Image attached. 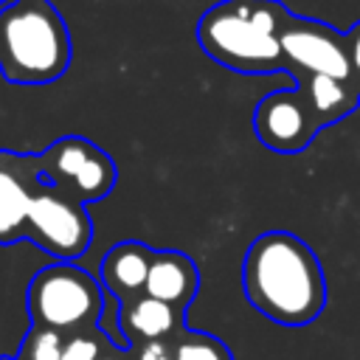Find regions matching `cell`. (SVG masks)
I'll return each instance as SVG.
<instances>
[{
  "label": "cell",
  "mask_w": 360,
  "mask_h": 360,
  "mask_svg": "<svg viewBox=\"0 0 360 360\" xmlns=\"http://www.w3.org/2000/svg\"><path fill=\"white\" fill-rule=\"evenodd\" d=\"M248 304L278 326H307L326 307V278L312 248L287 231L259 233L242 259Z\"/></svg>",
  "instance_id": "cell-1"
},
{
  "label": "cell",
  "mask_w": 360,
  "mask_h": 360,
  "mask_svg": "<svg viewBox=\"0 0 360 360\" xmlns=\"http://www.w3.org/2000/svg\"><path fill=\"white\" fill-rule=\"evenodd\" d=\"M290 8L281 0H219L197 20L200 48L236 73L284 70L281 25Z\"/></svg>",
  "instance_id": "cell-2"
},
{
  "label": "cell",
  "mask_w": 360,
  "mask_h": 360,
  "mask_svg": "<svg viewBox=\"0 0 360 360\" xmlns=\"http://www.w3.org/2000/svg\"><path fill=\"white\" fill-rule=\"evenodd\" d=\"M73 45L65 17L48 0L0 6V73L11 84H51L70 68Z\"/></svg>",
  "instance_id": "cell-3"
},
{
  "label": "cell",
  "mask_w": 360,
  "mask_h": 360,
  "mask_svg": "<svg viewBox=\"0 0 360 360\" xmlns=\"http://www.w3.org/2000/svg\"><path fill=\"white\" fill-rule=\"evenodd\" d=\"M25 309L31 323L68 338L98 326L104 312V287L79 264L53 262L28 281Z\"/></svg>",
  "instance_id": "cell-4"
},
{
  "label": "cell",
  "mask_w": 360,
  "mask_h": 360,
  "mask_svg": "<svg viewBox=\"0 0 360 360\" xmlns=\"http://www.w3.org/2000/svg\"><path fill=\"white\" fill-rule=\"evenodd\" d=\"M39 180L87 205L112 191L118 169L112 158L93 141L65 135L39 152Z\"/></svg>",
  "instance_id": "cell-5"
},
{
  "label": "cell",
  "mask_w": 360,
  "mask_h": 360,
  "mask_svg": "<svg viewBox=\"0 0 360 360\" xmlns=\"http://www.w3.org/2000/svg\"><path fill=\"white\" fill-rule=\"evenodd\" d=\"M25 236L45 253L56 256V262H73L93 242V219L84 202L37 180L28 202Z\"/></svg>",
  "instance_id": "cell-6"
},
{
  "label": "cell",
  "mask_w": 360,
  "mask_h": 360,
  "mask_svg": "<svg viewBox=\"0 0 360 360\" xmlns=\"http://www.w3.org/2000/svg\"><path fill=\"white\" fill-rule=\"evenodd\" d=\"M281 53H284V73H321L354 82L352 62L346 51V34L335 25L301 14H287L281 25Z\"/></svg>",
  "instance_id": "cell-7"
},
{
  "label": "cell",
  "mask_w": 360,
  "mask_h": 360,
  "mask_svg": "<svg viewBox=\"0 0 360 360\" xmlns=\"http://www.w3.org/2000/svg\"><path fill=\"white\" fill-rule=\"evenodd\" d=\"M253 129L256 138L278 155L304 152L321 132L304 96L295 87L267 93L253 110Z\"/></svg>",
  "instance_id": "cell-8"
},
{
  "label": "cell",
  "mask_w": 360,
  "mask_h": 360,
  "mask_svg": "<svg viewBox=\"0 0 360 360\" xmlns=\"http://www.w3.org/2000/svg\"><path fill=\"white\" fill-rule=\"evenodd\" d=\"M39 180V155H0V245L25 236L31 191Z\"/></svg>",
  "instance_id": "cell-9"
},
{
  "label": "cell",
  "mask_w": 360,
  "mask_h": 360,
  "mask_svg": "<svg viewBox=\"0 0 360 360\" xmlns=\"http://www.w3.org/2000/svg\"><path fill=\"white\" fill-rule=\"evenodd\" d=\"M118 329L127 346L146 340H174L186 329V309L141 292L129 301H121Z\"/></svg>",
  "instance_id": "cell-10"
},
{
  "label": "cell",
  "mask_w": 360,
  "mask_h": 360,
  "mask_svg": "<svg viewBox=\"0 0 360 360\" xmlns=\"http://www.w3.org/2000/svg\"><path fill=\"white\" fill-rule=\"evenodd\" d=\"M155 250L143 242L127 239L112 245L101 259V287L118 301H129L146 290V276L152 267Z\"/></svg>",
  "instance_id": "cell-11"
},
{
  "label": "cell",
  "mask_w": 360,
  "mask_h": 360,
  "mask_svg": "<svg viewBox=\"0 0 360 360\" xmlns=\"http://www.w3.org/2000/svg\"><path fill=\"white\" fill-rule=\"evenodd\" d=\"M200 290V270L188 253L180 250H155L149 276H146V295L160 298L177 309H186Z\"/></svg>",
  "instance_id": "cell-12"
},
{
  "label": "cell",
  "mask_w": 360,
  "mask_h": 360,
  "mask_svg": "<svg viewBox=\"0 0 360 360\" xmlns=\"http://www.w3.org/2000/svg\"><path fill=\"white\" fill-rule=\"evenodd\" d=\"M292 79H295V90L304 96L318 129H326L329 124L343 121L360 104V90L354 82L321 76V73H298Z\"/></svg>",
  "instance_id": "cell-13"
},
{
  "label": "cell",
  "mask_w": 360,
  "mask_h": 360,
  "mask_svg": "<svg viewBox=\"0 0 360 360\" xmlns=\"http://www.w3.org/2000/svg\"><path fill=\"white\" fill-rule=\"evenodd\" d=\"M174 360H233L231 349L208 335V332H194V329H183L177 338H174Z\"/></svg>",
  "instance_id": "cell-14"
},
{
  "label": "cell",
  "mask_w": 360,
  "mask_h": 360,
  "mask_svg": "<svg viewBox=\"0 0 360 360\" xmlns=\"http://www.w3.org/2000/svg\"><path fill=\"white\" fill-rule=\"evenodd\" d=\"M62 349H65V335L31 323V329L25 332L17 354L14 357H0V360H62Z\"/></svg>",
  "instance_id": "cell-15"
},
{
  "label": "cell",
  "mask_w": 360,
  "mask_h": 360,
  "mask_svg": "<svg viewBox=\"0 0 360 360\" xmlns=\"http://www.w3.org/2000/svg\"><path fill=\"white\" fill-rule=\"evenodd\" d=\"M115 352H118V346H112V340L96 326V329L68 335L65 349H62V360H101V357H110Z\"/></svg>",
  "instance_id": "cell-16"
},
{
  "label": "cell",
  "mask_w": 360,
  "mask_h": 360,
  "mask_svg": "<svg viewBox=\"0 0 360 360\" xmlns=\"http://www.w3.org/2000/svg\"><path fill=\"white\" fill-rule=\"evenodd\" d=\"M174 340H146L124 349L127 360H174Z\"/></svg>",
  "instance_id": "cell-17"
},
{
  "label": "cell",
  "mask_w": 360,
  "mask_h": 360,
  "mask_svg": "<svg viewBox=\"0 0 360 360\" xmlns=\"http://www.w3.org/2000/svg\"><path fill=\"white\" fill-rule=\"evenodd\" d=\"M343 34H346V51H349V62H352V76L360 90V20Z\"/></svg>",
  "instance_id": "cell-18"
},
{
  "label": "cell",
  "mask_w": 360,
  "mask_h": 360,
  "mask_svg": "<svg viewBox=\"0 0 360 360\" xmlns=\"http://www.w3.org/2000/svg\"><path fill=\"white\" fill-rule=\"evenodd\" d=\"M101 360H127V357H124V352H121V349H118V352H115V354H110V357H101Z\"/></svg>",
  "instance_id": "cell-19"
},
{
  "label": "cell",
  "mask_w": 360,
  "mask_h": 360,
  "mask_svg": "<svg viewBox=\"0 0 360 360\" xmlns=\"http://www.w3.org/2000/svg\"><path fill=\"white\" fill-rule=\"evenodd\" d=\"M6 3H11V0H0V6H6Z\"/></svg>",
  "instance_id": "cell-20"
}]
</instances>
